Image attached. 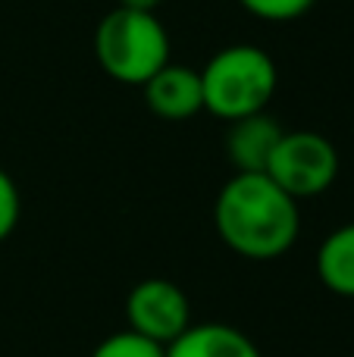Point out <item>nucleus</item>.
Returning <instances> with one entry per match:
<instances>
[{"label":"nucleus","instance_id":"obj_1","mask_svg":"<svg viewBox=\"0 0 354 357\" xmlns=\"http://www.w3.org/2000/svg\"><path fill=\"white\" fill-rule=\"evenodd\" d=\"M213 226L238 257L276 260L298 241L301 213L267 173H236L217 195Z\"/></svg>","mask_w":354,"mask_h":357},{"label":"nucleus","instance_id":"obj_2","mask_svg":"<svg viewBox=\"0 0 354 357\" xmlns=\"http://www.w3.org/2000/svg\"><path fill=\"white\" fill-rule=\"evenodd\" d=\"M276 85H279V73L273 56L254 44H232L217 50L201 69L204 110L226 123L263 113L273 100Z\"/></svg>","mask_w":354,"mask_h":357},{"label":"nucleus","instance_id":"obj_3","mask_svg":"<svg viewBox=\"0 0 354 357\" xmlns=\"http://www.w3.org/2000/svg\"><path fill=\"white\" fill-rule=\"evenodd\" d=\"M94 56L113 82L141 88L169 63V35L157 13L116 6L94 29Z\"/></svg>","mask_w":354,"mask_h":357},{"label":"nucleus","instance_id":"obj_4","mask_svg":"<svg viewBox=\"0 0 354 357\" xmlns=\"http://www.w3.org/2000/svg\"><path fill=\"white\" fill-rule=\"evenodd\" d=\"M267 176L295 201L317 197L336 182L339 151L320 132H282Z\"/></svg>","mask_w":354,"mask_h":357},{"label":"nucleus","instance_id":"obj_5","mask_svg":"<svg viewBox=\"0 0 354 357\" xmlns=\"http://www.w3.org/2000/svg\"><path fill=\"white\" fill-rule=\"evenodd\" d=\"M129 329L167 348L192 326V307L185 291L169 279H144L125 298Z\"/></svg>","mask_w":354,"mask_h":357},{"label":"nucleus","instance_id":"obj_6","mask_svg":"<svg viewBox=\"0 0 354 357\" xmlns=\"http://www.w3.org/2000/svg\"><path fill=\"white\" fill-rule=\"evenodd\" d=\"M144 104L167 123H182L204 110V88H201V69L167 63L154 79L141 85Z\"/></svg>","mask_w":354,"mask_h":357},{"label":"nucleus","instance_id":"obj_7","mask_svg":"<svg viewBox=\"0 0 354 357\" xmlns=\"http://www.w3.org/2000/svg\"><path fill=\"white\" fill-rule=\"evenodd\" d=\"M282 138V126L267 113H254L229 123L226 132V157L238 173H267L270 157Z\"/></svg>","mask_w":354,"mask_h":357},{"label":"nucleus","instance_id":"obj_8","mask_svg":"<svg viewBox=\"0 0 354 357\" xmlns=\"http://www.w3.org/2000/svg\"><path fill=\"white\" fill-rule=\"evenodd\" d=\"M167 357H263L261 348L236 326L201 323L188 326L176 342L167 345Z\"/></svg>","mask_w":354,"mask_h":357},{"label":"nucleus","instance_id":"obj_9","mask_svg":"<svg viewBox=\"0 0 354 357\" xmlns=\"http://www.w3.org/2000/svg\"><path fill=\"white\" fill-rule=\"evenodd\" d=\"M317 276L332 295L354 298V222L323 238L317 251Z\"/></svg>","mask_w":354,"mask_h":357},{"label":"nucleus","instance_id":"obj_10","mask_svg":"<svg viewBox=\"0 0 354 357\" xmlns=\"http://www.w3.org/2000/svg\"><path fill=\"white\" fill-rule=\"evenodd\" d=\"M91 357H167V348L125 329V333H113L110 339L100 342Z\"/></svg>","mask_w":354,"mask_h":357},{"label":"nucleus","instance_id":"obj_11","mask_svg":"<svg viewBox=\"0 0 354 357\" xmlns=\"http://www.w3.org/2000/svg\"><path fill=\"white\" fill-rule=\"evenodd\" d=\"M238 3L263 22H292V19L305 16L317 0H238Z\"/></svg>","mask_w":354,"mask_h":357},{"label":"nucleus","instance_id":"obj_12","mask_svg":"<svg viewBox=\"0 0 354 357\" xmlns=\"http://www.w3.org/2000/svg\"><path fill=\"white\" fill-rule=\"evenodd\" d=\"M19 210H22V201H19V188L10 178L6 169H0V241H6L13 235L19 222Z\"/></svg>","mask_w":354,"mask_h":357},{"label":"nucleus","instance_id":"obj_13","mask_svg":"<svg viewBox=\"0 0 354 357\" xmlns=\"http://www.w3.org/2000/svg\"><path fill=\"white\" fill-rule=\"evenodd\" d=\"M119 6L125 10H141V13H154L160 6V0H119Z\"/></svg>","mask_w":354,"mask_h":357}]
</instances>
